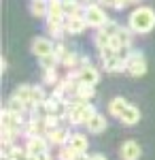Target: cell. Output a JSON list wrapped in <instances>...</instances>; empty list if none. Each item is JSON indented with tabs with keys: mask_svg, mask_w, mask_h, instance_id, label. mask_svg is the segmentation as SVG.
Returning a JSON list of instances; mask_svg holds the SVG:
<instances>
[{
	"mask_svg": "<svg viewBox=\"0 0 155 160\" xmlns=\"http://www.w3.org/2000/svg\"><path fill=\"white\" fill-rule=\"evenodd\" d=\"M128 26L134 34H149L155 28V11L151 7H136L128 17Z\"/></svg>",
	"mask_w": 155,
	"mask_h": 160,
	"instance_id": "6da1fadb",
	"label": "cell"
},
{
	"mask_svg": "<svg viewBox=\"0 0 155 160\" xmlns=\"http://www.w3.org/2000/svg\"><path fill=\"white\" fill-rule=\"evenodd\" d=\"M96 107L92 102H83V100H70L66 113H64V120L70 124V126H85L87 120L96 113Z\"/></svg>",
	"mask_w": 155,
	"mask_h": 160,
	"instance_id": "7a4b0ae2",
	"label": "cell"
},
{
	"mask_svg": "<svg viewBox=\"0 0 155 160\" xmlns=\"http://www.w3.org/2000/svg\"><path fill=\"white\" fill-rule=\"evenodd\" d=\"M83 17L87 26L89 28H102V26H106L110 19H108V15L104 13V7L102 4H98V2H89V4H85V11H83Z\"/></svg>",
	"mask_w": 155,
	"mask_h": 160,
	"instance_id": "3957f363",
	"label": "cell"
},
{
	"mask_svg": "<svg viewBox=\"0 0 155 160\" xmlns=\"http://www.w3.org/2000/svg\"><path fill=\"white\" fill-rule=\"evenodd\" d=\"M117 30H119V24L117 22H108L106 26H102V28H98L94 34V45L96 49H104V47H110V43H113V38L117 34Z\"/></svg>",
	"mask_w": 155,
	"mask_h": 160,
	"instance_id": "277c9868",
	"label": "cell"
},
{
	"mask_svg": "<svg viewBox=\"0 0 155 160\" xmlns=\"http://www.w3.org/2000/svg\"><path fill=\"white\" fill-rule=\"evenodd\" d=\"M125 73L130 77H143L147 73V58H144L143 51H132L130 58L125 60Z\"/></svg>",
	"mask_w": 155,
	"mask_h": 160,
	"instance_id": "5b68a950",
	"label": "cell"
},
{
	"mask_svg": "<svg viewBox=\"0 0 155 160\" xmlns=\"http://www.w3.org/2000/svg\"><path fill=\"white\" fill-rule=\"evenodd\" d=\"M24 126H26V120H24L21 113H13L7 107L2 109V128L4 130H13L15 135H21Z\"/></svg>",
	"mask_w": 155,
	"mask_h": 160,
	"instance_id": "8992f818",
	"label": "cell"
},
{
	"mask_svg": "<svg viewBox=\"0 0 155 160\" xmlns=\"http://www.w3.org/2000/svg\"><path fill=\"white\" fill-rule=\"evenodd\" d=\"M32 53H34L36 58H49V56H53V49H55V43L51 41L49 37H36L32 41Z\"/></svg>",
	"mask_w": 155,
	"mask_h": 160,
	"instance_id": "52a82bcc",
	"label": "cell"
},
{
	"mask_svg": "<svg viewBox=\"0 0 155 160\" xmlns=\"http://www.w3.org/2000/svg\"><path fill=\"white\" fill-rule=\"evenodd\" d=\"M119 158L121 160H140L143 158V148H140V143L134 141V139L123 141L121 148H119Z\"/></svg>",
	"mask_w": 155,
	"mask_h": 160,
	"instance_id": "ba28073f",
	"label": "cell"
},
{
	"mask_svg": "<svg viewBox=\"0 0 155 160\" xmlns=\"http://www.w3.org/2000/svg\"><path fill=\"white\" fill-rule=\"evenodd\" d=\"M26 149L30 156H36V154H43V152H49V139L45 135H34V137H28L26 139Z\"/></svg>",
	"mask_w": 155,
	"mask_h": 160,
	"instance_id": "9c48e42d",
	"label": "cell"
},
{
	"mask_svg": "<svg viewBox=\"0 0 155 160\" xmlns=\"http://www.w3.org/2000/svg\"><path fill=\"white\" fill-rule=\"evenodd\" d=\"M79 81L96 88V86H98V81H100V68H96L92 62L81 64V66H79Z\"/></svg>",
	"mask_w": 155,
	"mask_h": 160,
	"instance_id": "30bf717a",
	"label": "cell"
},
{
	"mask_svg": "<svg viewBox=\"0 0 155 160\" xmlns=\"http://www.w3.org/2000/svg\"><path fill=\"white\" fill-rule=\"evenodd\" d=\"M132 38H134V32L130 30V26H119V30H117V34H115V38H113L110 47H113L115 51L132 47Z\"/></svg>",
	"mask_w": 155,
	"mask_h": 160,
	"instance_id": "8fae6325",
	"label": "cell"
},
{
	"mask_svg": "<svg viewBox=\"0 0 155 160\" xmlns=\"http://www.w3.org/2000/svg\"><path fill=\"white\" fill-rule=\"evenodd\" d=\"M45 137L49 139V143H51V145L64 148V145H68V141H70V130H68V128H64V126H58V128H51Z\"/></svg>",
	"mask_w": 155,
	"mask_h": 160,
	"instance_id": "7c38bea8",
	"label": "cell"
},
{
	"mask_svg": "<svg viewBox=\"0 0 155 160\" xmlns=\"http://www.w3.org/2000/svg\"><path fill=\"white\" fill-rule=\"evenodd\" d=\"M64 28H66V34H72V37H77V34H83L85 30H87V22H85L83 15L66 17V22H64Z\"/></svg>",
	"mask_w": 155,
	"mask_h": 160,
	"instance_id": "4fadbf2b",
	"label": "cell"
},
{
	"mask_svg": "<svg viewBox=\"0 0 155 160\" xmlns=\"http://www.w3.org/2000/svg\"><path fill=\"white\" fill-rule=\"evenodd\" d=\"M106 126H108V122H106V118L100 113V111H96L94 115L87 120V124H85V128H87V132H92V135H102L104 130H106Z\"/></svg>",
	"mask_w": 155,
	"mask_h": 160,
	"instance_id": "5bb4252c",
	"label": "cell"
},
{
	"mask_svg": "<svg viewBox=\"0 0 155 160\" xmlns=\"http://www.w3.org/2000/svg\"><path fill=\"white\" fill-rule=\"evenodd\" d=\"M102 66H104V73L108 75H115V73H125V60L119 58L117 53L110 56L106 60H102Z\"/></svg>",
	"mask_w": 155,
	"mask_h": 160,
	"instance_id": "9a60e30c",
	"label": "cell"
},
{
	"mask_svg": "<svg viewBox=\"0 0 155 160\" xmlns=\"http://www.w3.org/2000/svg\"><path fill=\"white\" fill-rule=\"evenodd\" d=\"M140 109L136 107V105H128L125 107V111L119 115V122L123 124V126H136V124L140 122Z\"/></svg>",
	"mask_w": 155,
	"mask_h": 160,
	"instance_id": "2e32d148",
	"label": "cell"
},
{
	"mask_svg": "<svg viewBox=\"0 0 155 160\" xmlns=\"http://www.w3.org/2000/svg\"><path fill=\"white\" fill-rule=\"evenodd\" d=\"M68 145H70L77 154H87V149H89V141H87V135L83 132H72L70 135V141H68Z\"/></svg>",
	"mask_w": 155,
	"mask_h": 160,
	"instance_id": "e0dca14e",
	"label": "cell"
},
{
	"mask_svg": "<svg viewBox=\"0 0 155 160\" xmlns=\"http://www.w3.org/2000/svg\"><path fill=\"white\" fill-rule=\"evenodd\" d=\"M30 13L36 19H47L49 15V0H30Z\"/></svg>",
	"mask_w": 155,
	"mask_h": 160,
	"instance_id": "ac0fdd59",
	"label": "cell"
},
{
	"mask_svg": "<svg viewBox=\"0 0 155 160\" xmlns=\"http://www.w3.org/2000/svg\"><path fill=\"white\" fill-rule=\"evenodd\" d=\"M32 94H34V86H28V83L17 86L15 90H13V96H17L21 102H26V105H28V109L32 107Z\"/></svg>",
	"mask_w": 155,
	"mask_h": 160,
	"instance_id": "d6986e66",
	"label": "cell"
},
{
	"mask_svg": "<svg viewBox=\"0 0 155 160\" xmlns=\"http://www.w3.org/2000/svg\"><path fill=\"white\" fill-rule=\"evenodd\" d=\"M128 105H130V102L123 98V96H115V98L108 100V107H106V109H108V113H110V115H115V118L119 120V115L125 111V107H128Z\"/></svg>",
	"mask_w": 155,
	"mask_h": 160,
	"instance_id": "ffe728a7",
	"label": "cell"
},
{
	"mask_svg": "<svg viewBox=\"0 0 155 160\" xmlns=\"http://www.w3.org/2000/svg\"><path fill=\"white\" fill-rule=\"evenodd\" d=\"M96 96V88L87 86V83H79V88L74 90V100H83V102H92Z\"/></svg>",
	"mask_w": 155,
	"mask_h": 160,
	"instance_id": "44dd1931",
	"label": "cell"
},
{
	"mask_svg": "<svg viewBox=\"0 0 155 160\" xmlns=\"http://www.w3.org/2000/svg\"><path fill=\"white\" fill-rule=\"evenodd\" d=\"M60 64L64 66V68H68V71H79V66H81V56H79L77 51L70 49L68 53H66V58H64Z\"/></svg>",
	"mask_w": 155,
	"mask_h": 160,
	"instance_id": "7402d4cb",
	"label": "cell"
},
{
	"mask_svg": "<svg viewBox=\"0 0 155 160\" xmlns=\"http://www.w3.org/2000/svg\"><path fill=\"white\" fill-rule=\"evenodd\" d=\"M4 107H7L9 111H13V113H21V115H24L26 109H28V105H26V102H21L17 96H13V94H11V98L7 100V105H4Z\"/></svg>",
	"mask_w": 155,
	"mask_h": 160,
	"instance_id": "603a6c76",
	"label": "cell"
},
{
	"mask_svg": "<svg viewBox=\"0 0 155 160\" xmlns=\"http://www.w3.org/2000/svg\"><path fill=\"white\" fill-rule=\"evenodd\" d=\"M43 81H45L47 86H58V83H60V75L55 71V66L43 68Z\"/></svg>",
	"mask_w": 155,
	"mask_h": 160,
	"instance_id": "cb8c5ba5",
	"label": "cell"
},
{
	"mask_svg": "<svg viewBox=\"0 0 155 160\" xmlns=\"http://www.w3.org/2000/svg\"><path fill=\"white\" fill-rule=\"evenodd\" d=\"M47 32L49 37H53L55 41H62L64 34H66V28H64V24H47Z\"/></svg>",
	"mask_w": 155,
	"mask_h": 160,
	"instance_id": "d4e9b609",
	"label": "cell"
},
{
	"mask_svg": "<svg viewBox=\"0 0 155 160\" xmlns=\"http://www.w3.org/2000/svg\"><path fill=\"white\" fill-rule=\"evenodd\" d=\"M74 158H77V152L70 145H64L58 149V160H74Z\"/></svg>",
	"mask_w": 155,
	"mask_h": 160,
	"instance_id": "484cf974",
	"label": "cell"
},
{
	"mask_svg": "<svg viewBox=\"0 0 155 160\" xmlns=\"http://www.w3.org/2000/svg\"><path fill=\"white\" fill-rule=\"evenodd\" d=\"M68 51H70V49L64 45V41H55V49H53V56H55V60H58V62L64 60Z\"/></svg>",
	"mask_w": 155,
	"mask_h": 160,
	"instance_id": "4316f807",
	"label": "cell"
},
{
	"mask_svg": "<svg viewBox=\"0 0 155 160\" xmlns=\"http://www.w3.org/2000/svg\"><path fill=\"white\" fill-rule=\"evenodd\" d=\"M98 4H102L104 9H117L119 0H98Z\"/></svg>",
	"mask_w": 155,
	"mask_h": 160,
	"instance_id": "83f0119b",
	"label": "cell"
},
{
	"mask_svg": "<svg viewBox=\"0 0 155 160\" xmlns=\"http://www.w3.org/2000/svg\"><path fill=\"white\" fill-rule=\"evenodd\" d=\"M30 160H53L49 152H43V154H36V156H30Z\"/></svg>",
	"mask_w": 155,
	"mask_h": 160,
	"instance_id": "f1b7e54d",
	"label": "cell"
},
{
	"mask_svg": "<svg viewBox=\"0 0 155 160\" xmlns=\"http://www.w3.org/2000/svg\"><path fill=\"white\" fill-rule=\"evenodd\" d=\"M89 160H108L104 154H89Z\"/></svg>",
	"mask_w": 155,
	"mask_h": 160,
	"instance_id": "f546056e",
	"label": "cell"
},
{
	"mask_svg": "<svg viewBox=\"0 0 155 160\" xmlns=\"http://www.w3.org/2000/svg\"><path fill=\"white\" fill-rule=\"evenodd\" d=\"M0 71H2V73H7V58H2V60H0Z\"/></svg>",
	"mask_w": 155,
	"mask_h": 160,
	"instance_id": "4dcf8cb0",
	"label": "cell"
},
{
	"mask_svg": "<svg viewBox=\"0 0 155 160\" xmlns=\"http://www.w3.org/2000/svg\"><path fill=\"white\" fill-rule=\"evenodd\" d=\"M74 160H89V156H87V154H77Z\"/></svg>",
	"mask_w": 155,
	"mask_h": 160,
	"instance_id": "1f68e13d",
	"label": "cell"
},
{
	"mask_svg": "<svg viewBox=\"0 0 155 160\" xmlns=\"http://www.w3.org/2000/svg\"><path fill=\"white\" fill-rule=\"evenodd\" d=\"M138 2H140V0H130V4H138Z\"/></svg>",
	"mask_w": 155,
	"mask_h": 160,
	"instance_id": "d6a6232c",
	"label": "cell"
}]
</instances>
